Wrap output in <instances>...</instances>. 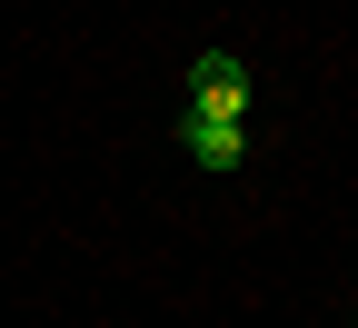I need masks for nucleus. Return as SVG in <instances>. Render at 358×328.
Wrapping results in <instances>:
<instances>
[{
	"label": "nucleus",
	"instance_id": "f257e3e1",
	"mask_svg": "<svg viewBox=\"0 0 358 328\" xmlns=\"http://www.w3.org/2000/svg\"><path fill=\"white\" fill-rule=\"evenodd\" d=\"M179 150H189L199 169H239V150H249V120H219V110H179Z\"/></svg>",
	"mask_w": 358,
	"mask_h": 328
},
{
	"label": "nucleus",
	"instance_id": "f03ea898",
	"mask_svg": "<svg viewBox=\"0 0 358 328\" xmlns=\"http://www.w3.org/2000/svg\"><path fill=\"white\" fill-rule=\"evenodd\" d=\"M179 110H219V120H249V70L229 60V50H209L199 70H189V100Z\"/></svg>",
	"mask_w": 358,
	"mask_h": 328
}]
</instances>
